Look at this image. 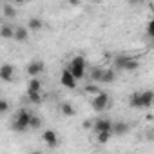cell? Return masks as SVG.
Here are the masks:
<instances>
[{"mask_svg": "<svg viewBox=\"0 0 154 154\" xmlns=\"http://www.w3.org/2000/svg\"><path fill=\"white\" fill-rule=\"evenodd\" d=\"M85 67H87V62H85V58L84 56H72V60L67 63V69L76 76L78 80H82L84 76H85Z\"/></svg>", "mask_w": 154, "mask_h": 154, "instance_id": "1", "label": "cell"}, {"mask_svg": "<svg viewBox=\"0 0 154 154\" xmlns=\"http://www.w3.org/2000/svg\"><path fill=\"white\" fill-rule=\"evenodd\" d=\"M31 116H33V114H31L27 109H20L18 114H17V118H15V122H13V129H15L17 132H24V131L31 129V127H29Z\"/></svg>", "mask_w": 154, "mask_h": 154, "instance_id": "2", "label": "cell"}, {"mask_svg": "<svg viewBox=\"0 0 154 154\" xmlns=\"http://www.w3.org/2000/svg\"><path fill=\"white\" fill-rule=\"evenodd\" d=\"M60 82H62V85L65 87V89H76V85H78V78L65 67L63 71H62V76H60Z\"/></svg>", "mask_w": 154, "mask_h": 154, "instance_id": "3", "label": "cell"}, {"mask_svg": "<svg viewBox=\"0 0 154 154\" xmlns=\"http://www.w3.org/2000/svg\"><path fill=\"white\" fill-rule=\"evenodd\" d=\"M109 105V94L107 93H96V96L93 98V109L94 111H105Z\"/></svg>", "mask_w": 154, "mask_h": 154, "instance_id": "4", "label": "cell"}, {"mask_svg": "<svg viewBox=\"0 0 154 154\" xmlns=\"http://www.w3.org/2000/svg\"><path fill=\"white\" fill-rule=\"evenodd\" d=\"M152 100H154V91H143V93H140V109L152 107Z\"/></svg>", "mask_w": 154, "mask_h": 154, "instance_id": "5", "label": "cell"}, {"mask_svg": "<svg viewBox=\"0 0 154 154\" xmlns=\"http://www.w3.org/2000/svg\"><path fill=\"white\" fill-rule=\"evenodd\" d=\"M44 62H38V60H35V62H29L27 63V67H26V71H27V74L29 76H38L40 72H44Z\"/></svg>", "mask_w": 154, "mask_h": 154, "instance_id": "6", "label": "cell"}, {"mask_svg": "<svg viewBox=\"0 0 154 154\" xmlns=\"http://www.w3.org/2000/svg\"><path fill=\"white\" fill-rule=\"evenodd\" d=\"M42 140L49 145V147H56L58 145V134L53 131V129H47V131H44V134H42Z\"/></svg>", "mask_w": 154, "mask_h": 154, "instance_id": "7", "label": "cell"}, {"mask_svg": "<svg viewBox=\"0 0 154 154\" xmlns=\"http://www.w3.org/2000/svg\"><path fill=\"white\" fill-rule=\"evenodd\" d=\"M13 74H15V67L13 65L4 63L2 67H0V78H2L4 82H11L13 80Z\"/></svg>", "mask_w": 154, "mask_h": 154, "instance_id": "8", "label": "cell"}, {"mask_svg": "<svg viewBox=\"0 0 154 154\" xmlns=\"http://www.w3.org/2000/svg\"><path fill=\"white\" fill-rule=\"evenodd\" d=\"M94 131L96 132H102V131H112V123L107 120V118H100L94 122Z\"/></svg>", "mask_w": 154, "mask_h": 154, "instance_id": "9", "label": "cell"}, {"mask_svg": "<svg viewBox=\"0 0 154 154\" xmlns=\"http://www.w3.org/2000/svg\"><path fill=\"white\" fill-rule=\"evenodd\" d=\"M129 129H131V125H129V123H125V122H116V123H112V134H116V136L127 134V132H129Z\"/></svg>", "mask_w": 154, "mask_h": 154, "instance_id": "10", "label": "cell"}, {"mask_svg": "<svg viewBox=\"0 0 154 154\" xmlns=\"http://www.w3.org/2000/svg\"><path fill=\"white\" fill-rule=\"evenodd\" d=\"M29 38V27H17L15 29V40L17 42H26Z\"/></svg>", "mask_w": 154, "mask_h": 154, "instance_id": "11", "label": "cell"}, {"mask_svg": "<svg viewBox=\"0 0 154 154\" xmlns=\"http://www.w3.org/2000/svg\"><path fill=\"white\" fill-rule=\"evenodd\" d=\"M27 98L31 103L38 105V103H42V91H27Z\"/></svg>", "mask_w": 154, "mask_h": 154, "instance_id": "12", "label": "cell"}, {"mask_svg": "<svg viewBox=\"0 0 154 154\" xmlns=\"http://www.w3.org/2000/svg\"><path fill=\"white\" fill-rule=\"evenodd\" d=\"M27 91H42V82L36 76H31V80L27 82Z\"/></svg>", "mask_w": 154, "mask_h": 154, "instance_id": "13", "label": "cell"}, {"mask_svg": "<svg viewBox=\"0 0 154 154\" xmlns=\"http://www.w3.org/2000/svg\"><path fill=\"white\" fill-rule=\"evenodd\" d=\"M27 27H29V31H40V29L44 27V22H42L40 18H29Z\"/></svg>", "mask_w": 154, "mask_h": 154, "instance_id": "14", "label": "cell"}, {"mask_svg": "<svg viewBox=\"0 0 154 154\" xmlns=\"http://www.w3.org/2000/svg\"><path fill=\"white\" fill-rule=\"evenodd\" d=\"M103 72H105V69H103V67H93V71H91V78H93L94 82H102Z\"/></svg>", "mask_w": 154, "mask_h": 154, "instance_id": "15", "label": "cell"}, {"mask_svg": "<svg viewBox=\"0 0 154 154\" xmlns=\"http://www.w3.org/2000/svg\"><path fill=\"white\" fill-rule=\"evenodd\" d=\"M114 80H116V72H114V69H105L103 78H102V84H111V82H114Z\"/></svg>", "mask_w": 154, "mask_h": 154, "instance_id": "16", "label": "cell"}, {"mask_svg": "<svg viewBox=\"0 0 154 154\" xmlns=\"http://www.w3.org/2000/svg\"><path fill=\"white\" fill-rule=\"evenodd\" d=\"M60 111H62L63 116H74V114H76V111H74V107H72L71 103H62V105H60Z\"/></svg>", "mask_w": 154, "mask_h": 154, "instance_id": "17", "label": "cell"}, {"mask_svg": "<svg viewBox=\"0 0 154 154\" xmlns=\"http://www.w3.org/2000/svg\"><path fill=\"white\" fill-rule=\"evenodd\" d=\"M0 35H2V38H15V29H11L8 24H4L2 29H0Z\"/></svg>", "mask_w": 154, "mask_h": 154, "instance_id": "18", "label": "cell"}, {"mask_svg": "<svg viewBox=\"0 0 154 154\" xmlns=\"http://www.w3.org/2000/svg\"><path fill=\"white\" fill-rule=\"evenodd\" d=\"M111 134H112V131H102V132H98V136H96L98 143H107L109 138H111Z\"/></svg>", "mask_w": 154, "mask_h": 154, "instance_id": "19", "label": "cell"}, {"mask_svg": "<svg viewBox=\"0 0 154 154\" xmlns=\"http://www.w3.org/2000/svg\"><path fill=\"white\" fill-rule=\"evenodd\" d=\"M4 15H6L8 18H15V17H17V11H15V8H13V6L6 4V6H4Z\"/></svg>", "mask_w": 154, "mask_h": 154, "instance_id": "20", "label": "cell"}, {"mask_svg": "<svg viewBox=\"0 0 154 154\" xmlns=\"http://www.w3.org/2000/svg\"><path fill=\"white\" fill-rule=\"evenodd\" d=\"M129 105H131V107H140V93L131 94V98H129Z\"/></svg>", "mask_w": 154, "mask_h": 154, "instance_id": "21", "label": "cell"}, {"mask_svg": "<svg viewBox=\"0 0 154 154\" xmlns=\"http://www.w3.org/2000/svg\"><path fill=\"white\" fill-rule=\"evenodd\" d=\"M40 125H42V120H40L38 116L33 114V116H31V123H29V127H31V129H38Z\"/></svg>", "mask_w": 154, "mask_h": 154, "instance_id": "22", "label": "cell"}, {"mask_svg": "<svg viewBox=\"0 0 154 154\" xmlns=\"http://www.w3.org/2000/svg\"><path fill=\"white\" fill-rule=\"evenodd\" d=\"M147 35H149L150 38H154V18L147 24Z\"/></svg>", "mask_w": 154, "mask_h": 154, "instance_id": "23", "label": "cell"}, {"mask_svg": "<svg viewBox=\"0 0 154 154\" xmlns=\"http://www.w3.org/2000/svg\"><path fill=\"white\" fill-rule=\"evenodd\" d=\"M9 111V103L6 100H0V112H8Z\"/></svg>", "mask_w": 154, "mask_h": 154, "instance_id": "24", "label": "cell"}, {"mask_svg": "<svg viewBox=\"0 0 154 154\" xmlns=\"http://www.w3.org/2000/svg\"><path fill=\"white\" fill-rule=\"evenodd\" d=\"M85 91H87V93H94V94H96V93H100V91H98L94 85H89V87H85Z\"/></svg>", "mask_w": 154, "mask_h": 154, "instance_id": "25", "label": "cell"}, {"mask_svg": "<svg viewBox=\"0 0 154 154\" xmlns=\"http://www.w3.org/2000/svg\"><path fill=\"white\" fill-rule=\"evenodd\" d=\"M91 127H94L91 122H84V129H91Z\"/></svg>", "mask_w": 154, "mask_h": 154, "instance_id": "26", "label": "cell"}, {"mask_svg": "<svg viewBox=\"0 0 154 154\" xmlns=\"http://www.w3.org/2000/svg\"><path fill=\"white\" fill-rule=\"evenodd\" d=\"M69 4H71V6H78L80 0H69Z\"/></svg>", "mask_w": 154, "mask_h": 154, "instance_id": "27", "label": "cell"}, {"mask_svg": "<svg viewBox=\"0 0 154 154\" xmlns=\"http://www.w3.org/2000/svg\"><path fill=\"white\" fill-rule=\"evenodd\" d=\"M17 4H24V2H29V0H15Z\"/></svg>", "mask_w": 154, "mask_h": 154, "instance_id": "28", "label": "cell"}, {"mask_svg": "<svg viewBox=\"0 0 154 154\" xmlns=\"http://www.w3.org/2000/svg\"><path fill=\"white\" fill-rule=\"evenodd\" d=\"M129 2H131V4H136V2H138V0H129Z\"/></svg>", "mask_w": 154, "mask_h": 154, "instance_id": "29", "label": "cell"}, {"mask_svg": "<svg viewBox=\"0 0 154 154\" xmlns=\"http://www.w3.org/2000/svg\"><path fill=\"white\" fill-rule=\"evenodd\" d=\"M152 107H154V100H152Z\"/></svg>", "mask_w": 154, "mask_h": 154, "instance_id": "30", "label": "cell"}]
</instances>
